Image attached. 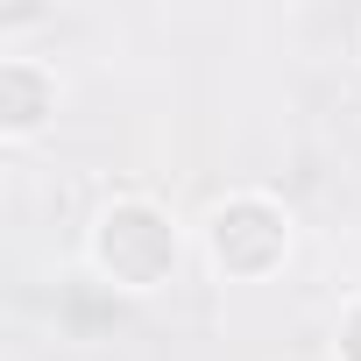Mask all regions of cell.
<instances>
[{
	"label": "cell",
	"instance_id": "1",
	"mask_svg": "<svg viewBox=\"0 0 361 361\" xmlns=\"http://www.w3.org/2000/svg\"><path fill=\"white\" fill-rule=\"evenodd\" d=\"M92 255H99V269H106L114 283L149 290V283H163L170 262H177V227H170L149 199H121V206L99 213V227H92Z\"/></svg>",
	"mask_w": 361,
	"mask_h": 361
},
{
	"label": "cell",
	"instance_id": "2",
	"mask_svg": "<svg viewBox=\"0 0 361 361\" xmlns=\"http://www.w3.org/2000/svg\"><path fill=\"white\" fill-rule=\"evenodd\" d=\"M283 241H290V227H283V213H276L269 199H227V206L213 213V262H220L227 276H262V269H276V262H283Z\"/></svg>",
	"mask_w": 361,
	"mask_h": 361
},
{
	"label": "cell",
	"instance_id": "3",
	"mask_svg": "<svg viewBox=\"0 0 361 361\" xmlns=\"http://www.w3.org/2000/svg\"><path fill=\"white\" fill-rule=\"evenodd\" d=\"M50 99H57V92H50V78H43L36 64H22V57L0 64V128H8V135H29V128L50 114Z\"/></svg>",
	"mask_w": 361,
	"mask_h": 361
},
{
	"label": "cell",
	"instance_id": "4",
	"mask_svg": "<svg viewBox=\"0 0 361 361\" xmlns=\"http://www.w3.org/2000/svg\"><path fill=\"white\" fill-rule=\"evenodd\" d=\"M340 361H361V305H354L347 326H340Z\"/></svg>",
	"mask_w": 361,
	"mask_h": 361
}]
</instances>
